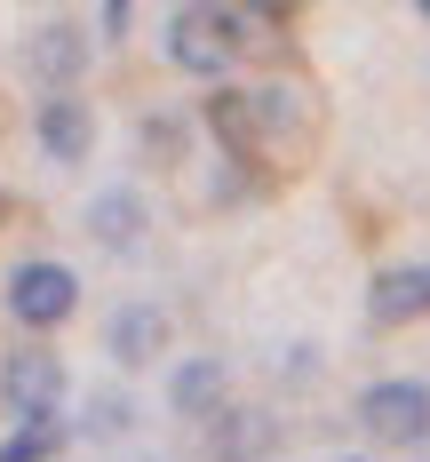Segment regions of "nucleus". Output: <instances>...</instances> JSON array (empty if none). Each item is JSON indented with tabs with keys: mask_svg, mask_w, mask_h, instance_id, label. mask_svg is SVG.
Listing matches in <instances>:
<instances>
[{
	"mask_svg": "<svg viewBox=\"0 0 430 462\" xmlns=\"http://www.w3.org/2000/svg\"><path fill=\"white\" fill-rule=\"evenodd\" d=\"M104 351H112L120 367L160 359V351H168V311H160V303H120V311H112V327H104Z\"/></svg>",
	"mask_w": 430,
	"mask_h": 462,
	"instance_id": "nucleus-9",
	"label": "nucleus"
},
{
	"mask_svg": "<svg viewBox=\"0 0 430 462\" xmlns=\"http://www.w3.org/2000/svg\"><path fill=\"white\" fill-rule=\"evenodd\" d=\"M88 231L104 239V247L128 255V247L143 239V199H136V191H96V199H88Z\"/></svg>",
	"mask_w": 430,
	"mask_h": 462,
	"instance_id": "nucleus-12",
	"label": "nucleus"
},
{
	"mask_svg": "<svg viewBox=\"0 0 430 462\" xmlns=\"http://www.w3.org/2000/svg\"><path fill=\"white\" fill-rule=\"evenodd\" d=\"M0 399H8V415H16V422H48V415H56V399H64V359H56V351H8Z\"/></svg>",
	"mask_w": 430,
	"mask_h": 462,
	"instance_id": "nucleus-4",
	"label": "nucleus"
},
{
	"mask_svg": "<svg viewBox=\"0 0 430 462\" xmlns=\"http://www.w3.org/2000/svg\"><path fill=\"white\" fill-rule=\"evenodd\" d=\"M367 319L375 327L430 319V263H390V272H375L367 279Z\"/></svg>",
	"mask_w": 430,
	"mask_h": 462,
	"instance_id": "nucleus-5",
	"label": "nucleus"
},
{
	"mask_svg": "<svg viewBox=\"0 0 430 462\" xmlns=\"http://www.w3.org/2000/svg\"><path fill=\"white\" fill-rule=\"evenodd\" d=\"M232 56H239L232 8H176V16H168V64H176V72H199V80H215Z\"/></svg>",
	"mask_w": 430,
	"mask_h": 462,
	"instance_id": "nucleus-3",
	"label": "nucleus"
},
{
	"mask_svg": "<svg viewBox=\"0 0 430 462\" xmlns=\"http://www.w3.org/2000/svg\"><path fill=\"white\" fill-rule=\"evenodd\" d=\"M143 143L160 160H184V120H143Z\"/></svg>",
	"mask_w": 430,
	"mask_h": 462,
	"instance_id": "nucleus-15",
	"label": "nucleus"
},
{
	"mask_svg": "<svg viewBox=\"0 0 430 462\" xmlns=\"http://www.w3.org/2000/svg\"><path fill=\"white\" fill-rule=\"evenodd\" d=\"M207 128H215V143H224V160H255V143H263L255 88H215L207 96Z\"/></svg>",
	"mask_w": 430,
	"mask_h": 462,
	"instance_id": "nucleus-10",
	"label": "nucleus"
},
{
	"mask_svg": "<svg viewBox=\"0 0 430 462\" xmlns=\"http://www.w3.org/2000/svg\"><path fill=\"white\" fill-rule=\"evenodd\" d=\"M32 128H41V152H48V160L72 168V160H88V143H96V112L64 88V96H41V120H32Z\"/></svg>",
	"mask_w": 430,
	"mask_h": 462,
	"instance_id": "nucleus-7",
	"label": "nucleus"
},
{
	"mask_svg": "<svg viewBox=\"0 0 430 462\" xmlns=\"http://www.w3.org/2000/svg\"><path fill=\"white\" fill-rule=\"evenodd\" d=\"M0 216H8V199H0Z\"/></svg>",
	"mask_w": 430,
	"mask_h": 462,
	"instance_id": "nucleus-17",
	"label": "nucleus"
},
{
	"mask_svg": "<svg viewBox=\"0 0 430 462\" xmlns=\"http://www.w3.org/2000/svg\"><path fill=\"white\" fill-rule=\"evenodd\" d=\"M56 447H64V422H56V415H48V422H16V430L0 439V462H48Z\"/></svg>",
	"mask_w": 430,
	"mask_h": 462,
	"instance_id": "nucleus-13",
	"label": "nucleus"
},
{
	"mask_svg": "<svg viewBox=\"0 0 430 462\" xmlns=\"http://www.w3.org/2000/svg\"><path fill=\"white\" fill-rule=\"evenodd\" d=\"M423 24H430V0H423Z\"/></svg>",
	"mask_w": 430,
	"mask_h": 462,
	"instance_id": "nucleus-16",
	"label": "nucleus"
},
{
	"mask_svg": "<svg viewBox=\"0 0 430 462\" xmlns=\"http://www.w3.org/2000/svg\"><path fill=\"white\" fill-rule=\"evenodd\" d=\"M224 391H232V367H224V359H207V351L168 374V407L191 415V422H215V415H224V407H232Z\"/></svg>",
	"mask_w": 430,
	"mask_h": 462,
	"instance_id": "nucleus-6",
	"label": "nucleus"
},
{
	"mask_svg": "<svg viewBox=\"0 0 430 462\" xmlns=\"http://www.w3.org/2000/svg\"><path fill=\"white\" fill-rule=\"evenodd\" d=\"M271 447H279V422L255 415V407H224L207 422V455L215 462H271Z\"/></svg>",
	"mask_w": 430,
	"mask_h": 462,
	"instance_id": "nucleus-8",
	"label": "nucleus"
},
{
	"mask_svg": "<svg viewBox=\"0 0 430 462\" xmlns=\"http://www.w3.org/2000/svg\"><path fill=\"white\" fill-rule=\"evenodd\" d=\"M128 422H136V415H128V399H96V407H88V439H112V430H128Z\"/></svg>",
	"mask_w": 430,
	"mask_h": 462,
	"instance_id": "nucleus-14",
	"label": "nucleus"
},
{
	"mask_svg": "<svg viewBox=\"0 0 430 462\" xmlns=\"http://www.w3.org/2000/svg\"><path fill=\"white\" fill-rule=\"evenodd\" d=\"M80 56H88V41H80L72 24H41V32H32V48H24V64H32L41 80H56V96H64V80L80 72Z\"/></svg>",
	"mask_w": 430,
	"mask_h": 462,
	"instance_id": "nucleus-11",
	"label": "nucleus"
},
{
	"mask_svg": "<svg viewBox=\"0 0 430 462\" xmlns=\"http://www.w3.org/2000/svg\"><path fill=\"white\" fill-rule=\"evenodd\" d=\"M359 422H367L375 447H423L430 439V383H415V374L367 383L359 391Z\"/></svg>",
	"mask_w": 430,
	"mask_h": 462,
	"instance_id": "nucleus-1",
	"label": "nucleus"
},
{
	"mask_svg": "<svg viewBox=\"0 0 430 462\" xmlns=\"http://www.w3.org/2000/svg\"><path fill=\"white\" fill-rule=\"evenodd\" d=\"M8 311H16V327H32V335L64 327L72 311H80V279H72V263H48V255L16 263V272H8Z\"/></svg>",
	"mask_w": 430,
	"mask_h": 462,
	"instance_id": "nucleus-2",
	"label": "nucleus"
}]
</instances>
